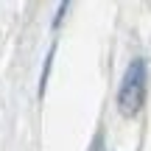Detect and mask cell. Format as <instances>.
<instances>
[{
  "mask_svg": "<svg viewBox=\"0 0 151 151\" xmlns=\"http://www.w3.org/2000/svg\"><path fill=\"white\" fill-rule=\"evenodd\" d=\"M146 62L143 59H132L129 67L123 73V81H120V90H118V109L120 115L132 118L143 109V101H146Z\"/></svg>",
  "mask_w": 151,
  "mask_h": 151,
  "instance_id": "1",
  "label": "cell"
},
{
  "mask_svg": "<svg viewBox=\"0 0 151 151\" xmlns=\"http://www.w3.org/2000/svg\"><path fill=\"white\" fill-rule=\"evenodd\" d=\"M50 65H53V48H50L48 59H45V70H42V78H39V95H45V87H48V73H50Z\"/></svg>",
  "mask_w": 151,
  "mask_h": 151,
  "instance_id": "2",
  "label": "cell"
}]
</instances>
